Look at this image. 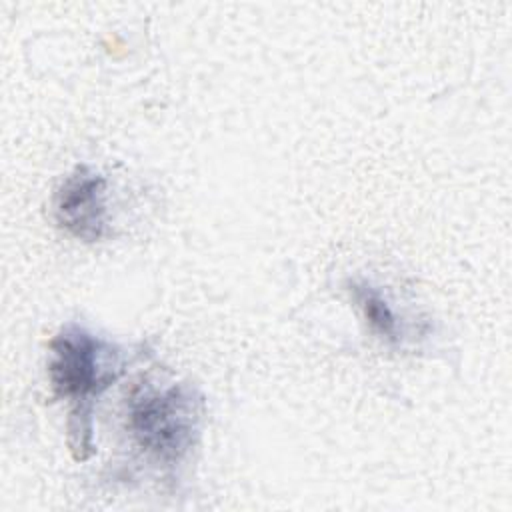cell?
<instances>
[{
  "instance_id": "obj_3",
  "label": "cell",
  "mask_w": 512,
  "mask_h": 512,
  "mask_svg": "<svg viewBox=\"0 0 512 512\" xmlns=\"http://www.w3.org/2000/svg\"><path fill=\"white\" fill-rule=\"evenodd\" d=\"M54 216L60 228L84 242L108 236L106 180L88 166L74 168L56 192Z\"/></svg>"
},
{
  "instance_id": "obj_2",
  "label": "cell",
  "mask_w": 512,
  "mask_h": 512,
  "mask_svg": "<svg viewBox=\"0 0 512 512\" xmlns=\"http://www.w3.org/2000/svg\"><path fill=\"white\" fill-rule=\"evenodd\" d=\"M202 410V398L188 386H138L128 398V432L148 458L176 466L196 446Z\"/></svg>"
},
{
  "instance_id": "obj_4",
  "label": "cell",
  "mask_w": 512,
  "mask_h": 512,
  "mask_svg": "<svg viewBox=\"0 0 512 512\" xmlns=\"http://www.w3.org/2000/svg\"><path fill=\"white\" fill-rule=\"evenodd\" d=\"M350 294H352L354 302L358 304V308L362 310L370 328L382 340H386L390 344H398L402 340L400 320H398L396 312L392 310V306L388 304V300L380 294L378 288H374L368 282H352Z\"/></svg>"
},
{
  "instance_id": "obj_1",
  "label": "cell",
  "mask_w": 512,
  "mask_h": 512,
  "mask_svg": "<svg viewBox=\"0 0 512 512\" xmlns=\"http://www.w3.org/2000/svg\"><path fill=\"white\" fill-rule=\"evenodd\" d=\"M50 382L58 398L76 402L70 426V446L76 460L92 454V398L102 394L122 372V356L116 346L90 334L88 330L68 324L50 344Z\"/></svg>"
}]
</instances>
